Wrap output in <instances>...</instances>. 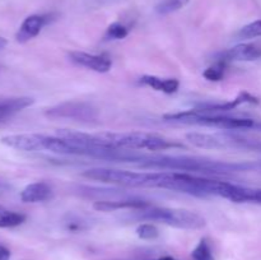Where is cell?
Wrapping results in <instances>:
<instances>
[{
  "instance_id": "1",
  "label": "cell",
  "mask_w": 261,
  "mask_h": 260,
  "mask_svg": "<svg viewBox=\"0 0 261 260\" xmlns=\"http://www.w3.org/2000/svg\"><path fill=\"white\" fill-rule=\"evenodd\" d=\"M99 137L110 145L120 149H148L152 152L167 150L172 148H182L184 145L176 140H170L149 133H99Z\"/></svg>"
},
{
  "instance_id": "2",
  "label": "cell",
  "mask_w": 261,
  "mask_h": 260,
  "mask_svg": "<svg viewBox=\"0 0 261 260\" xmlns=\"http://www.w3.org/2000/svg\"><path fill=\"white\" fill-rule=\"evenodd\" d=\"M84 177L111 185L127 186V188H153L157 172H134L126 170L96 167L83 172Z\"/></svg>"
},
{
  "instance_id": "3",
  "label": "cell",
  "mask_w": 261,
  "mask_h": 260,
  "mask_svg": "<svg viewBox=\"0 0 261 260\" xmlns=\"http://www.w3.org/2000/svg\"><path fill=\"white\" fill-rule=\"evenodd\" d=\"M138 219L167 224L182 229H199L205 226V219L195 212L186 209L171 208H147L142 209L137 216Z\"/></svg>"
},
{
  "instance_id": "4",
  "label": "cell",
  "mask_w": 261,
  "mask_h": 260,
  "mask_svg": "<svg viewBox=\"0 0 261 260\" xmlns=\"http://www.w3.org/2000/svg\"><path fill=\"white\" fill-rule=\"evenodd\" d=\"M45 116L51 120H73V121L92 122L98 117V111L92 103L86 101H66L45 110Z\"/></svg>"
},
{
  "instance_id": "5",
  "label": "cell",
  "mask_w": 261,
  "mask_h": 260,
  "mask_svg": "<svg viewBox=\"0 0 261 260\" xmlns=\"http://www.w3.org/2000/svg\"><path fill=\"white\" fill-rule=\"evenodd\" d=\"M69 59L74 64L97 73H107L112 66V61L106 55H94V54L83 53V51H73L69 54Z\"/></svg>"
},
{
  "instance_id": "6",
  "label": "cell",
  "mask_w": 261,
  "mask_h": 260,
  "mask_svg": "<svg viewBox=\"0 0 261 260\" xmlns=\"http://www.w3.org/2000/svg\"><path fill=\"white\" fill-rule=\"evenodd\" d=\"M222 198L228 199L233 203H252L261 205V189L226 183Z\"/></svg>"
},
{
  "instance_id": "7",
  "label": "cell",
  "mask_w": 261,
  "mask_h": 260,
  "mask_svg": "<svg viewBox=\"0 0 261 260\" xmlns=\"http://www.w3.org/2000/svg\"><path fill=\"white\" fill-rule=\"evenodd\" d=\"M3 144L23 152H37L43 149V134H14L2 138Z\"/></svg>"
},
{
  "instance_id": "8",
  "label": "cell",
  "mask_w": 261,
  "mask_h": 260,
  "mask_svg": "<svg viewBox=\"0 0 261 260\" xmlns=\"http://www.w3.org/2000/svg\"><path fill=\"white\" fill-rule=\"evenodd\" d=\"M152 204L148 200L138 198H124V199H107V200H97L93 204V208L98 212H114L119 209H142L150 208Z\"/></svg>"
},
{
  "instance_id": "9",
  "label": "cell",
  "mask_w": 261,
  "mask_h": 260,
  "mask_svg": "<svg viewBox=\"0 0 261 260\" xmlns=\"http://www.w3.org/2000/svg\"><path fill=\"white\" fill-rule=\"evenodd\" d=\"M261 58V46L255 43H241L219 54L218 60L229 61H252Z\"/></svg>"
},
{
  "instance_id": "10",
  "label": "cell",
  "mask_w": 261,
  "mask_h": 260,
  "mask_svg": "<svg viewBox=\"0 0 261 260\" xmlns=\"http://www.w3.org/2000/svg\"><path fill=\"white\" fill-rule=\"evenodd\" d=\"M259 99L247 92H241L234 99L228 102H221V103H201L196 107V110L201 112H209V114H221V112L232 111L236 107L244 103H257Z\"/></svg>"
},
{
  "instance_id": "11",
  "label": "cell",
  "mask_w": 261,
  "mask_h": 260,
  "mask_svg": "<svg viewBox=\"0 0 261 260\" xmlns=\"http://www.w3.org/2000/svg\"><path fill=\"white\" fill-rule=\"evenodd\" d=\"M46 24V18L42 15H30L23 20L20 24L19 30H18L15 38L19 43L28 42L30 40L35 38L38 33L41 32L43 25Z\"/></svg>"
},
{
  "instance_id": "12",
  "label": "cell",
  "mask_w": 261,
  "mask_h": 260,
  "mask_svg": "<svg viewBox=\"0 0 261 260\" xmlns=\"http://www.w3.org/2000/svg\"><path fill=\"white\" fill-rule=\"evenodd\" d=\"M35 99L31 97H10V98H0V122L10 119L22 110L32 106Z\"/></svg>"
},
{
  "instance_id": "13",
  "label": "cell",
  "mask_w": 261,
  "mask_h": 260,
  "mask_svg": "<svg viewBox=\"0 0 261 260\" xmlns=\"http://www.w3.org/2000/svg\"><path fill=\"white\" fill-rule=\"evenodd\" d=\"M53 198V189L46 183H33L25 186L20 193L24 203H41Z\"/></svg>"
},
{
  "instance_id": "14",
  "label": "cell",
  "mask_w": 261,
  "mask_h": 260,
  "mask_svg": "<svg viewBox=\"0 0 261 260\" xmlns=\"http://www.w3.org/2000/svg\"><path fill=\"white\" fill-rule=\"evenodd\" d=\"M186 139L189 143L203 149H223L227 148V143L224 142L221 134H205V133H189L186 134Z\"/></svg>"
},
{
  "instance_id": "15",
  "label": "cell",
  "mask_w": 261,
  "mask_h": 260,
  "mask_svg": "<svg viewBox=\"0 0 261 260\" xmlns=\"http://www.w3.org/2000/svg\"><path fill=\"white\" fill-rule=\"evenodd\" d=\"M140 84L143 86H147L149 88L154 89V91L158 92H163V93H167V94H172L175 93L176 91L178 89V83L177 79H173V78H160V76H155V75H143L142 78L139 79Z\"/></svg>"
},
{
  "instance_id": "16",
  "label": "cell",
  "mask_w": 261,
  "mask_h": 260,
  "mask_svg": "<svg viewBox=\"0 0 261 260\" xmlns=\"http://www.w3.org/2000/svg\"><path fill=\"white\" fill-rule=\"evenodd\" d=\"M25 221V216L18 212L9 211L0 205V228H12L22 224Z\"/></svg>"
},
{
  "instance_id": "17",
  "label": "cell",
  "mask_w": 261,
  "mask_h": 260,
  "mask_svg": "<svg viewBox=\"0 0 261 260\" xmlns=\"http://www.w3.org/2000/svg\"><path fill=\"white\" fill-rule=\"evenodd\" d=\"M190 3V0H162L155 7V12L160 15H167L182 9Z\"/></svg>"
},
{
  "instance_id": "18",
  "label": "cell",
  "mask_w": 261,
  "mask_h": 260,
  "mask_svg": "<svg viewBox=\"0 0 261 260\" xmlns=\"http://www.w3.org/2000/svg\"><path fill=\"white\" fill-rule=\"evenodd\" d=\"M226 61L223 60H217L216 64H213L212 66H209L205 71L203 73L204 78L208 79L211 82H219L223 79L224 76V71H226V66H227Z\"/></svg>"
},
{
  "instance_id": "19",
  "label": "cell",
  "mask_w": 261,
  "mask_h": 260,
  "mask_svg": "<svg viewBox=\"0 0 261 260\" xmlns=\"http://www.w3.org/2000/svg\"><path fill=\"white\" fill-rule=\"evenodd\" d=\"M191 256L194 260H214L213 252H212V247L209 245L208 240L201 239L199 244L196 245L195 249L191 252Z\"/></svg>"
},
{
  "instance_id": "20",
  "label": "cell",
  "mask_w": 261,
  "mask_h": 260,
  "mask_svg": "<svg viewBox=\"0 0 261 260\" xmlns=\"http://www.w3.org/2000/svg\"><path fill=\"white\" fill-rule=\"evenodd\" d=\"M261 36V19L254 20L249 24L244 25L237 33V37L242 40H250V38H256Z\"/></svg>"
},
{
  "instance_id": "21",
  "label": "cell",
  "mask_w": 261,
  "mask_h": 260,
  "mask_svg": "<svg viewBox=\"0 0 261 260\" xmlns=\"http://www.w3.org/2000/svg\"><path fill=\"white\" fill-rule=\"evenodd\" d=\"M127 33H129V31H127V28L124 24L115 22L111 23L109 28H107L106 37L111 38V40H122V38L126 37Z\"/></svg>"
},
{
  "instance_id": "22",
  "label": "cell",
  "mask_w": 261,
  "mask_h": 260,
  "mask_svg": "<svg viewBox=\"0 0 261 260\" xmlns=\"http://www.w3.org/2000/svg\"><path fill=\"white\" fill-rule=\"evenodd\" d=\"M137 235L143 240H154L160 236V231L152 223H143L137 228Z\"/></svg>"
},
{
  "instance_id": "23",
  "label": "cell",
  "mask_w": 261,
  "mask_h": 260,
  "mask_svg": "<svg viewBox=\"0 0 261 260\" xmlns=\"http://www.w3.org/2000/svg\"><path fill=\"white\" fill-rule=\"evenodd\" d=\"M0 260H10V251L4 245H0Z\"/></svg>"
},
{
  "instance_id": "24",
  "label": "cell",
  "mask_w": 261,
  "mask_h": 260,
  "mask_svg": "<svg viewBox=\"0 0 261 260\" xmlns=\"http://www.w3.org/2000/svg\"><path fill=\"white\" fill-rule=\"evenodd\" d=\"M8 190H9V186H8L7 184H4V183H0V195H2V194H4V193H7Z\"/></svg>"
},
{
  "instance_id": "25",
  "label": "cell",
  "mask_w": 261,
  "mask_h": 260,
  "mask_svg": "<svg viewBox=\"0 0 261 260\" xmlns=\"http://www.w3.org/2000/svg\"><path fill=\"white\" fill-rule=\"evenodd\" d=\"M7 45H8L7 38H4V37H2V36H0V51H2L3 48H4Z\"/></svg>"
},
{
  "instance_id": "26",
  "label": "cell",
  "mask_w": 261,
  "mask_h": 260,
  "mask_svg": "<svg viewBox=\"0 0 261 260\" xmlns=\"http://www.w3.org/2000/svg\"><path fill=\"white\" fill-rule=\"evenodd\" d=\"M254 130H256V132H261V120H256V121H255Z\"/></svg>"
},
{
  "instance_id": "27",
  "label": "cell",
  "mask_w": 261,
  "mask_h": 260,
  "mask_svg": "<svg viewBox=\"0 0 261 260\" xmlns=\"http://www.w3.org/2000/svg\"><path fill=\"white\" fill-rule=\"evenodd\" d=\"M155 260H176L173 256H170V255H165V256H161Z\"/></svg>"
}]
</instances>
